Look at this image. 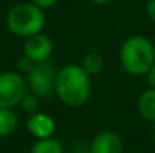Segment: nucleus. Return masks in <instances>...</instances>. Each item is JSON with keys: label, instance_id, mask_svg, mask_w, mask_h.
I'll use <instances>...</instances> for the list:
<instances>
[{"label": "nucleus", "instance_id": "nucleus-15", "mask_svg": "<svg viewBox=\"0 0 155 153\" xmlns=\"http://www.w3.org/2000/svg\"><path fill=\"white\" fill-rule=\"evenodd\" d=\"M145 12H146L148 18H149L152 23H155V0H148V2H146Z\"/></svg>", "mask_w": 155, "mask_h": 153}, {"label": "nucleus", "instance_id": "nucleus-19", "mask_svg": "<svg viewBox=\"0 0 155 153\" xmlns=\"http://www.w3.org/2000/svg\"><path fill=\"white\" fill-rule=\"evenodd\" d=\"M151 137H152V141L155 143V123H152V128H151Z\"/></svg>", "mask_w": 155, "mask_h": 153}, {"label": "nucleus", "instance_id": "nucleus-16", "mask_svg": "<svg viewBox=\"0 0 155 153\" xmlns=\"http://www.w3.org/2000/svg\"><path fill=\"white\" fill-rule=\"evenodd\" d=\"M30 2H32L33 5H36L38 8L47 11V9H50V8H53V6L56 5L57 0H30Z\"/></svg>", "mask_w": 155, "mask_h": 153}, {"label": "nucleus", "instance_id": "nucleus-13", "mask_svg": "<svg viewBox=\"0 0 155 153\" xmlns=\"http://www.w3.org/2000/svg\"><path fill=\"white\" fill-rule=\"evenodd\" d=\"M20 107H21L26 113H29V114H35V113H38V108H39V98H38L36 95L27 92L26 96L23 98L21 104H20Z\"/></svg>", "mask_w": 155, "mask_h": 153}, {"label": "nucleus", "instance_id": "nucleus-8", "mask_svg": "<svg viewBox=\"0 0 155 153\" xmlns=\"http://www.w3.org/2000/svg\"><path fill=\"white\" fill-rule=\"evenodd\" d=\"M122 138L113 131L100 132L91 143V153H122Z\"/></svg>", "mask_w": 155, "mask_h": 153}, {"label": "nucleus", "instance_id": "nucleus-6", "mask_svg": "<svg viewBox=\"0 0 155 153\" xmlns=\"http://www.w3.org/2000/svg\"><path fill=\"white\" fill-rule=\"evenodd\" d=\"M53 50L54 45L51 38L41 32L38 35L26 38L23 45V56H26L33 63H41V62H47L51 57Z\"/></svg>", "mask_w": 155, "mask_h": 153}, {"label": "nucleus", "instance_id": "nucleus-5", "mask_svg": "<svg viewBox=\"0 0 155 153\" xmlns=\"http://www.w3.org/2000/svg\"><path fill=\"white\" fill-rule=\"evenodd\" d=\"M27 81L23 74L5 71L0 74V108L20 105L27 93Z\"/></svg>", "mask_w": 155, "mask_h": 153}, {"label": "nucleus", "instance_id": "nucleus-2", "mask_svg": "<svg viewBox=\"0 0 155 153\" xmlns=\"http://www.w3.org/2000/svg\"><path fill=\"white\" fill-rule=\"evenodd\" d=\"M119 62L127 74L133 77H146L155 65V45L143 35L130 36L120 45Z\"/></svg>", "mask_w": 155, "mask_h": 153}, {"label": "nucleus", "instance_id": "nucleus-7", "mask_svg": "<svg viewBox=\"0 0 155 153\" xmlns=\"http://www.w3.org/2000/svg\"><path fill=\"white\" fill-rule=\"evenodd\" d=\"M27 129L36 140L50 138L56 132V122L50 114L38 111L35 114H30L27 120Z\"/></svg>", "mask_w": 155, "mask_h": 153}, {"label": "nucleus", "instance_id": "nucleus-12", "mask_svg": "<svg viewBox=\"0 0 155 153\" xmlns=\"http://www.w3.org/2000/svg\"><path fill=\"white\" fill-rule=\"evenodd\" d=\"M30 153H63V147L60 141L54 137L36 140V143L32 146Z\"/></svg>", "mask_w": 155, "mask_h": 153}, {"label": "nucleus", "instance_id": "nucleus-18", "mask_svg": "<svg viewBox=\"0 0 155 153\" xmlns=\"http://www.w3.org/2000/svg\"><path fill=\"white\" fill-rule=\"evenodd\" d=\"M94 5H98V6H104V5H108V3H111L113 0H91Z\"/></svg>", "mask_w": 155, "mask_h": 153}, {"label": "nucleus", "instance_id": "nucleus-1", "mask_svg": "<svg viewBox=\"0 0 155 153\" xmlns=\"http://www.w3.org/2000/svg\"><path fill=\"white\" fill-rule=\"evenodd\" d=\"M54 95L66 107H83L92 96V77L80 65H65L57 71Z\"/></svg>", "mask_w": 155, "mask_h": 153}, {"label": "nucleus", "instance_id": "nucleus-3", "mask_svg": "<svg viewBox=\"0 0 155 153\" xmlns=\"http://www.w3.org/2000/svg\"><path fill=\"white\" fill-rule=\"evenodd\" d=\"M45 11L32 2H21L14 5L6 15V26L9 32L24 39L41 33L45 27Z\"/></svg>", "mask_w": 155, "mask_h": 153}, {"label": "nucleus", "instance_id": "nucleus-4", "mask_svg": "<svg viewBox=\"0 0 155 153\" xmlns=\"http://www.w3.org/2000/svg\"><path fill=\"white\" fill-rule=\"evenodd\" d=\"M57 71L59 69H56V66L50 63L48 60L41 62V63H35L33 68L26 74L29 92L36 95L39 99L53 95Z\"/></svg>", "mask_w": 155, "mask_h": 153}, {"label": "nucleus", "instance_id": "nucleus-17", "mask_svg": "<svg viewBox=\"0 0 155 153\" xmlns=\"http://www.w3.org/2000/svg\"><path fill=\"white\" fill-rule=\"evenodd\" d=\"M146 80H148V84L151 89H155V65L149 69V72L146 74Z\"/></svg>", "mask_w": 155, "mask_h": 153}, {"label": "nucleus", "instance_id": "nucleus-14", "mask_svg": "<svg viewBox=\"0 0 155 153\" xmlns=\"http://www.w3.org/2000/svg\"><path fill=\"white\" fill-rule=\"evenodd\" d=\"M33 62L32 60H29L26 56H23V57H20L18 59V62H17V69H18V72L20 74H27L32 68H33Z\"/></svg>", "mask_w": 155, "mask_h": 153}, {"label": "nucleus", "instance_id": "nucleus-9", "mask_svg": "<svg viewBox=\"0 0 155 153\" xmlns=\"http://www.w3.org/2000/svg\"><path fill=\"white\" fill-rule=\"evenodd\" d=\"M137 108L140 116L146 122L155 123V89L149 87L140 93L137 101Z\"/></svg>", "mask_w": 155, "mask_h": 153}, {"label": "nucleus", "instance_id": "nucleus-11", "mask_svg": "<svg viewBox=\"0 0 155 153\" xmlns=\"http://www.w3.org/2000/svg\"><path fill=\"white\" fill-rule=\"evenodd\" d=\"M80 66L91 75V77H95L98 75L104 68V60L103 57L97 53H87L86 56H83L81 59V63Z\"/></svg>", "mask_w": 155, "mask_h": 153}, {"label": "nucleus", "instance_id": "nucleus-10", "mask_svg": "<svg viewBox=\"0 0 155 153\" xmlns=\"http://www.w3.org/2000/svg\"><path fill=\"white\" fill-rule=\"evenodd\" d=\"M18 128V116L12 108H0V137L12 135Z\"/></svg>", "mask_w": 155, "mask_h": 153}]
</instances>
